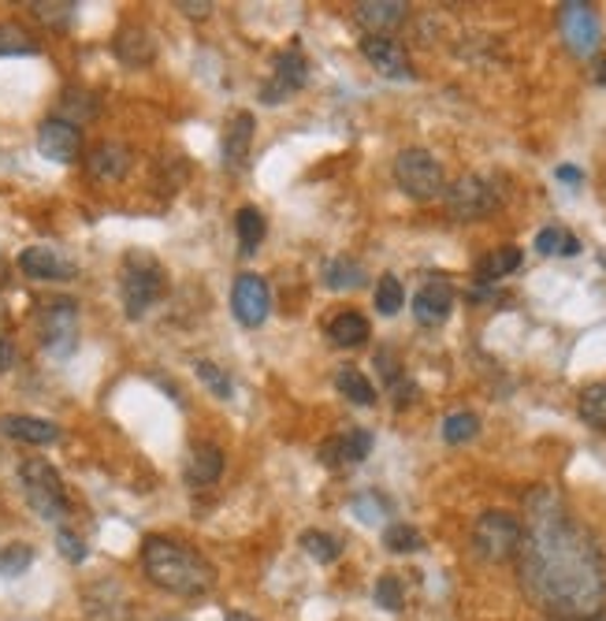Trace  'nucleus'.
I'll return each mask as SVG.
<instances>
[{
    "instance_id": "nucleus-1",
    "label": "nucleus",
    "mask_w": 606,
    "mask_h": 621,
    "mask_svg": "<svg viewBox=\"0 0 606 621\" xmlns=\"http://www.w3.org/2000/svg\"><path fill=\"white\" fill-rule=\"evenodd\" d=\"M525 533L513 555L521 592L554 621H588L606 607V558L595 536L551 487L525 498Z\"/></svg>"
},
{
    "instance_id": "nucleus-2",
    "label": "nucleus",
    "mask_w": 606,
    "mask_h": 621,
    "mask_svg": "<svg viewBox=\"0 0 606 621\" xmlns=\"http://www.w3.org/2000/svg\"><path fill=\"white\" fill-rule=\"evenodd\" d=\"M142 573L160 592L198 599L216 588V566L198 547L179 544L168 536H146L142 539Z\"/></svg>"
},
{
    "instance_id": "nucleus-3",
    "label": "nucleus",
    "mask_w": 606,
    "mask_h": 621,
    "mask_svg": "<svg viewBox=\"0 0 606 621\" xmlns=\"http://www.w3.org/2000/svg\"><path fill=\"white\" fill-rule=\"evenodd\" d=\"M164 294H168V269H164L149 250H127V257L119 264L123 313H127L130 320L146 317Z\"/></svg>"
},
{
    "instance_id": "nucleus-4",
    "label": "nucleus",
    "mask_w": 606,
    "mask_h": 621,
    "mask_svg": "<svg viewBox=\"0 0 606 621\" xmlns=\"http://www.w3.org/2000/svg\"><path fill=\"white\" fill-rule=\"evenodd\" d=\"M19 484H23L30 511H34L41 522H49V525L67 522L71 503H67L64 481H60V473L45 462V457H27V462L19 465Z\"/></svg>"
},
{
    "instance_id": "nucleus-5",
    "label": "nucleus",
    "mask_w": 606,
    "mask_h": 621,
    "mask_svg": "<svg viewBox=\"0 0 606 621\" xmlns=\"http://www.w3.org/2000/svg\"><path fill=\"white\" fill-rule=\"evenodd\" d=\"M521 533H525V525H521L518 514L488 511L477 525H472V555L488 566L510 562L521 547Z\"/></svg>"
},
{
    "instance_id": "nucleus-6",
    "label": "nucleus",
    "mask_w": 606,
    "mask_h": 621,
    "mask_svg": "<svg viewBox=\"0 0 606 621\" xmlns=\"http://www.w3.org/2000/svg\"><path fill=\"white\" fill-rule=\"evenodd\" d=\"M395 182H398V190L414 201H436L439 193H447L443 165H439L428 149H403L398 152L395 157Z\"/></svg>"
},
{
    "instance_id": "nucleus-7",
    "label": "nucleus",
    "mask_w": 606,
    "mask_h": 621,
    "mask_svg": "<svg viewBox=\"0 0 606 621\" xmlns=\"http://www.w3.org/2000/svg\"><path fill=\"white\" fill-rule=\"evenodd\" d=\"M499 206H502V193L495 182L484 176H461L458 182L447 187V212L458 223L488 220L491 212H499Z\"/></svg>"
},
{
    "instance_id": "nucleus-8",
    "label": "nucleus",
    "mask_w": 606,
    "mask_h": 621,
    "mask_svg": "<svg viewBox=\"0 0 606 621\" xmlns=\"http://www.w3.org/2000/svg\"><path fill=\"white\" fill-rule=\"evenodd\" d=\"M38 335L45 354L53 358H71L79 346V302L53 298L38 309Z\"/></svg>"
},
{
    "instance_id": "nucleus-9",
    "label": "nucleus",
    "mask_w": 606,
    "mask_h": 621,
    "mask_svg": "<svg viewBox=\"0 0 606 621\" xmlns=\"http://www.w3.org/2000/svg\"><path fill=\"white\" fill-rule=\"evenodd\" d=\"M305 78H310V60L302 56L297 45H286L283 53L272 60V75H269V83L261 86V101L264 105H283L286 97L305 86Z\"/></svg>"
},
{
    "instance_id": "nucleus-10",
    "label": "nucleus",
    "mask_w": 606,
    "mask_h": 621,
    "mask_svg": "<svg viewBox=\"0 0 606 621\" xmlns=\"http://www.w3.org/2000/svg\"><path fill=\"white\" fill-rule=\"evenodd\" d=\"M558 27H562L566 45L577 56H592L595 49H599V15H595V8L584 4V0L558 4Z\"/></svg>"
},
{
    "instance_id": "nucleus-11",
    "label": "nucleus",
    "mask_w": 606,
    "mask_h": 621,
    "mask_svg": "<svg viewBox=\"0 0 606 621\" xmlns=\"http://www.w3.org/2000/svg\"><path fill=\"white\" fill-rule=\"evenodd\" d=\"M231 313H234V320H239L242 328H261V324L269 320V313H272V291H269V283L257 276V272H245V276L234 280Z\"/></svg>"
},
{
    "instance_id": "nucleus-12",
    "label": "nucleus",
    "mask_w": 606,
    "mask_h": 621,
    "mask_svg": "<svg viewBox=\"0 0 606 621\" xmlns=\"http://www.w3.org/2000/svg\"><path fill=\"white\" fill-rule=\"evenodd\" d=\"M38 152L53 165H75L82 157V130L60 116H49L38 127Z\"/></svg>"
},
{
    "instance_id": "nucleus-13",
    "label": "nucleus",
    "mask_w": 606,
    "mask_h": 621,
    "mask_svg": "<svg viewBox=\"0 0 606 621\" xmlns=\"http://www.w3.org/2000/svg\"><path fill=\"white\" fill-rule=\"evenodd\" d=\"M368 451H373V432L346 429L316 446V457H321V465H327V470H346V465H362Z\"/></svg>"
},
{
    "instance_id": "nucleus-14",
    "label": "nucleus",
    "mask_w": 606,
    "mask_h": 621,
    "mask_svg": "<svg viewBox=\"0 0 606 621\" xmlns=\"http://www.w3.org/2000/svg\"><path fill=\"white\" fill-rule=\"evenodd\" d=\"M90 621H130V599L116 577H101L82 592Z\"/></svg>"
},
{
    "instance_id": "nucleus-15",
    "label": "nucleus",
    "mask_w": 606,
    "mask_h": 621,
    "mask_svg": "<svg viewBox=\"0 0 606 621\" xmlns=\"http://www.w3.org/2000/svg\"><path fill=\"white\" fill-rule=\"evenodd\" d=\"M253 135H257L253 112H234V116L228 119V127H223V141H220L223 168H228V171H245V168H250Z\"/></svg>"
},
{
    "instance_id": "nucleus-16",
    "label": "nucleus",
    "mask_w": 606,
    "mask_h": 621,
    "mask_svg": "<svg viewBox=\"0 0 606 621\" xmlns=\"http://www.w3.org/2000/svg\"><path fill=\"white\" fill-rule=\"evenodd\" d=\"M454 313V287L447 280H428L425 287L414 294V317L420 328H439Z\"/></svg>"
},
{
    "instance_id": "nucleus-17",
    "label": "nucleus",
    "mask_w": 606,
    "mask_h": 621,
    "mask_svg": "<svg viewBox=\"0 0 606 621\" xmlns=\"http://www.w3.org/2000/svg\"><path fill=\"white\" fill-rule=\"evenodd\" d=\"M130 168H135V152L123 146V141H97V146L86 152V171H90V179H97V182L127 179Z\"/></svg>"
},
{
    "instance_id": "nucleus-18",
    "label": "nucleus",
    "mask_w": 606,
    "mask_h": 621,
    "mask_svg": "<svg viewBox=\"0 0 606 621\" xmlns=\"http://www.w3.org/2000/svg\"><path fill=\"white\" fill-rule=\"evenodd\" d=\"M354 19L365 27L368 38H387L409 19V4H403V0H362V4H354Z\"/></svg>"
},
{
    "instance_id": "nucleus-19",
    "label": "nucleus",
    "mask_w": 606,
    "mask_h": 621,
    "mask_svg": "<svg viewBox=\"0 0 606 621\" xmlns=\"http://www.w3.org/2000/svg\"><path fill=\"white\" fill-rule=\"evenodd\" d=\"M19 269L27 272L30 280H41V283H64V280H75V264H71L64 253L53 250V246H30L19 253Z\"/></svg>"
},
{
    "instance_id": "nucleus-20",
    "label": "nucleus",
    "mask_w": 606,
    "mask_h": 621,
    "mask_svg": "<svg viewBox=\"0 0 606 621\" xmlns=\"http://www.w3.org/2000/svg\"><path fill=\"white\" fill-rule=\"evenodd\" d=\"M362 56L373 64L384 78H414V64H409V53L395 38H362Z\"/></svg>"
},
{
    "instance_id": "nucleus-21",
    "label": "nucleus",
    "mask_w": 606,
    "mask_h": 621,
    "mask_svg": "<svg viewBox=\"0 0 606 621\" xmlns=\"http://www.w3.org/2000/svg\"><path fill=\"white\" fill-rule=\"evenodd\" d=\"M112 53L127 67H149L153 60H157V38L149 34V27L127 23V27H119L116 42H112Z\"/></svg>"
},
{
    "instance_id": "nucleus-22",
    "label": "nucleus",
    "mask_w": 606,
    "mask_h": 621,
    "mask_svg": "<svg viewBox=\"0 0 606 621\" xmlns=\"http://www.w3.org/2000/svg\"><path fill=\"white\" fill-rule=\"evenodd\" d=\"M0 432H4L8 440H19V443H30V446H49V443L60 440V429L53 421H45V417H30V413L0 417Z\"/></svg>"
},
{
    "instance_id": "nucleus-23",
    "label": "nucleus",
    "mask_w": 606,
    "mask_h": 621,
    "mask_svg": "<svg viewBox=\"0 0 606 621\" xmlns=\"http://www.w3.org/2000/svg\"><path fill=\"white\" fill-rule=\"evenodd\" d=\"M223 476V451L209 440L194 443L187 457V484L194 487H209Z\"/></svg>"
},
{
    "instance_id": "nucleus-24",
    "label": "nucleus",
    "mask_w": 606,
    "mask_h": 621,
    "mask_svg": "<svg viewBox=\"0 0 606 621\" xmlns=\"http://www.w3.org/2000/svg\"><path fill=\"white\" fill-rule=\"evenodd\" d=\"M327 339H332L335 346H343V350L365 346V343H368V320L362 317V313L343 309L332 324H327Z\"/></svg>"
},
{
    "instance_id": "nucleus-25",
    "label": "nucleus",
    "mask_w": 606,
    "mask_h": 621,
    "mask_svg": "<svg viewBox=\"0 0 606 621\" xmlns=\"http://www.w3.org/2000/svg\"><path fill=\"white\" fill-rule=\"evenodd\" d=\"M521 269V250L518 246H499V250H491L488 257H480L477 261V283H499V280H506L510 272H518Z\"/></svg>"
},
{
    "instance_id": "nucleus-26",
    "label": "nucleus",
    "mask_w": 606,
    "mask_h": 621,
    "mask_svg": "<svg viewBox=\"0 0 606 621\" xmlns=\"http://www.w3.org/2000/svg\"><path fill=\"white\" fill-rule=\"evenodd\" d=\"M234 231H239V246L242 253H257V246L269 235V223H264V212L257 206H242L234 212Z\"/></svg>"
},
{
    "instance_id": "nucleus-27",
    "label": "nucleus",
    "mask_w": 606,
    "mask_h": 621,
    "mask_svg": "<svg viewBox=\"0 0 606 621\" xmlns=\"http://www.w3.org/2000/svg\"><path fill=\"white\" fill-rule=\"evenodd\" d=\"M335 391L343 399H351L354 406H376V387L368 383V376L362 369H351V365L335 372Z\"/></svg>"
},
{
    "instance_id": "nucleus-28",
    "label": "nucleus",
    "mask_w": 606,
    "mask_h": 621,
    "mask_svg": "<svg viewBox=\"0 0 606 621\" xmlns=\"http://www.w3.org/2000/svg\"><path fill=\"white\" fill-rule=\"evenodd\" d=\"M365 269H362V261H354V257H335L332 264L324 269V283L332 291H357V287H365Z\"/></svg>"
},
{
    "instance_id": "nucleus-29",
    "label": "nucleus",
    "mask_w": 606,
    "mask_h": 621,
    "mask_svg": "<svg viewBox=\"0 0 606 621\" xmlns=\"http://www.w3.org/2000/svg\"><path fill=\"white\" fill-rule=\"evenodd\" d=\"M97 97L90 94V90H79V86H71V90H64V97H60V112H64V116L60 119H67V124H86V119H94L97 116Z\"/></svg>"
},
{
    "instance_id": "nucleus-30",
    "label": "nucleus",
    "mask_w": 606,
    "mask_h": 621,
    "mask_svg": "<svg viewBox=\"0 0 606 621\" xmlns=\"http://www.w3.org/2000/svg\"><path fill=\"white\" fill-rule=\"evenodd\" d=\"M536 250L543 253V257H577L581 239L570 235L566 228H543L536 235Z\"/></svg>"
},
{
    "instance_id": "nucleus-31",
    "label": "nucleus",
    "mask_w": 606,
    "mask_h": 621,
    "mask_svg": "<svg viewBox=\"0 0 606 621\" xmlns=\"http://www.w3.org/2000/svg\"><path fill=\"white\" fill-rule=\"evenodd\" d=\"M27 8L34 12L38 23H45L53 30H67L71 19H75V12H79L75 0H34V4H27Z\"/></svg>"
},
{
    "instance_id": "nucleus-32",
    "label": "nucleus",
    "mask_w": 606,
    "mask_h": 621,
    "mask_svg": "<svg viewBox=\"0 0 606 621\" xmlns=\"http://www.w3.org/2000/svg\"><path fill=\"white\" fill-rule=\"evenodd\" d=\"M577 413H581V421L588 424V429L606 432V383L584 387V391H581V402H577Z\"/></svg>"
},
{
    "instance_id": "nucleus-33",
    "label": "nucleus",
    "mask_w": 606,
    "mask_h": 621,
    "mask_svg": "<svg viewBox=\"0 0 606 621\" xmlns=\"http://www.w3.org/2000/svg\"><path fill=\"white\" fill-rule=\"evenodd\" d=\"M302 547H305V555L321 566H332V562H338V555H343V544H338L332 533H321V528H305Z\"/></svg>"
},
{
    "instance_id": "nucleus-34",
    "label": "nucleus",
    "mask_w": 606,
    "mask_h": 621,
    "mask_svg": "<svg viewBox=\"0 0 606 621\" xmlns=\"http://www.w3.org/2000/svg\"><path fill=\"white\" fill-rule=\"evenodd\" d=\"M30 53H38L34 34L19 23H0V56H30Z\"/></svg>"
},
{
    "instance_id": "nucleus-35",
    "label": "nucleus",
    "mask_w": 606,
    "mask_h": 621,
    "mask_svg": "<svg viewBox=\"0 0 606 621\" xmlns=\"http://www.w3.org/2000/svg\"><path fill=\"white\" fill-rule=\"evenodd\" d=\"M384 547H387V551H395V555H414V551L425 547V539H420V533L414 525L395 522V525L384 528Z\"/></svg>"
},
{
    "instance_id": "nucleus-36",
    "label": "nucleus",
    "mask_w": 606,
    "mask_h": 621,
    "mask_svg": "<svg viewBox=\"0 0 606 621\" xmlns=\"http://www.w3.org/2000/svg\"><path fill=\"white\" fill-rule=\"evenodd\" d=\"M477 432H480V417H477V413H469V410L450 413L447 421H443V440H447L450 446L477 440Z\"/></svg>"
},
{
    "instance_id": "nucleus-37",
    "label": "nucleus",
    "mask_w": 606,
    "mask_h": 621,
    "mask_svg": "<svg viewBox=\"0 0 606 621\" xmlns=\"http://www.w3.org/2000/svg\"><path fill=\"white\" fill-rule=\"evenodd\" d=\"M403 302H406V291H403V283H398V276H379L376 283V313L379 317H395L398 309H403Z\"/></svg>"
},
{
    "instance_id": "nucleus-38",
    "label": "nucleus",
    "mask_w": 606,
    "mask_h": 621,
    "mask_svg": "<svg viewBox=\"0 0 606 621\" xmlns=\"http://www.w3.org/2000/svg\"><path fill=\"white\" fill-rule=\"evenodd\" d=\"M194 369H198V380L209 387V391L216 394V399H223L228 402L231 394H234V383H231V376L220 369V365H212V361H198L194 365Z\"/></svg>"
},
{
    "instance_id": "nucleus-39",
    "label": "nucleus",
    "mask_w": 606,
    "mask_h": 621,
    "mask_svg": "<svg viewBox=\"0 0 606 621\" xmlns=\"http://www.w3.org/2000/svg\"><path fill=\"white\" fill-rule=\"evenodd\" d=\"M30 562H34V547L30 544H8L4 551H0V573L4 577H23Z\"/></svg>"
},
{
    "instance_id": "nucleus-40",
    "label": "nucleus",
    "mask_w": 606,
    "mask_h": 621,
    "mask_svg": "<svg viewBox=\"0 0 606 621\" xmlns=\"http://www.w3.org/2000/svg\"><path fill=\"white\" fill-rule=\"evenodd\" d=\"M373 599H376V607H384V610H403V603H406L403 580H398L395 573H384V577L376 580Z\"/></svg>"
},
{
    "instance_id": "nucleus-41",
    "label": "nucleus",
    "mask_w": 606,
    "mask_h": 621,
    "mask_svg": "<svg viewBox=\"0 0 606 621\" xmlns=\"http://www.w3.org/2000/svg\"><path fill=\"white\" fill-rule=\"evenodd\" d=\"M56 547H60V555L67 558V562H86V544H82V536L71 533L67 525H60L56 528Z\"/></svg>"
},
{
    "instance_id": "nucleus-42",
    "label": "nucleus",
    "mask_w": 606,
    "mask_h": 621,
    "mask_svg": "<svg viewBox=\"0 0 606 621\" xmlns=\"http://www.w3.org/2000/svg\"><path fill=\"white\" fill-rule=\"evenodd\" d=\"M176 8L190 19H205L212 12V0H198V4H194V0H176Z\"/></svg>"
},
{
    "instance_id": "nucleus-43",
    "label": "nucleus",
    "mask_w": 606,
    "mask_h": 621,
    "mask_svg": "<svg viewBox=\"0 0 606 621\" xmlns=\"http://www.w3.org/2000/svg\"><path fill=\"white\" fill-rule=\"evenodd\" d=\"M554 176H558L562 182H573V187H577V182H584V171L581 168H570V165H562L558 171H554Z\"/></svg>"
},
{
    "instance_id": "nucleus-44",
    "label": "nucleus",
    "mask_w": 606,
    "mask_h": 621,
    "mask_svg": "<svg viewBox=\"0 0 606 621\" xmlns=\"http://www.w3.org/2000/svg\"><path fill=\"white\" fill-rule=\"evenodd\" d=\"M8 365H12V346H8L4 331H0V372H4Z\"/></svg>"
},
{
    "instance_id": "nucleus-45",
    "label": "nucleus",
    "mask_w": 606,
    "mask_h": 621,
    "mask_svg": "<svg viewBox=\"0 0 606 621\" xmlns=\"http://www.w3.org/2000/svg\"><path fill=\"white\" fill-rule=\"evenodd\" d=\"M595 83L606 86V56H599V64H595Z\"/></svg>"
},
{
    "instance_id": "nucleus-46",
    "label": "nucleus",
    "mask_w": 606,
    "mask_h": 621,
    "mask_svg": "<svg viewBox=\"0 0 606 621\" xmlns=\"http://www.w3.org/2000/svg\"><path fill=\"white\" fill-rule=\"evenodd\" d=\"M223 621H257V618H250V614H242V610H231V614H228V618H223Z\"/></svg>"
},
{
    "instance_id": "nucleus-47",
    "label": "nucleus",
    "mask_w": 606,
    "mask_h": 621,
    "mask_svg": "<svg viewBox=\"0 0 606 621\" xmlns=\"http://www.w3.org/2000/svg\"><path fill=\"white\" fill-rule=\"evenodd\" d=\"M599 264H603V269H606V253H599Z\"/></svg>"
},
{
    "instance_id": "nucleus-48",
    "label": "nucleus",
    "mask_w": 606,
    "mask_h": 621,
    "mask_svg": "<svg viewBox=\"0 0 606 621\" xmlns=\"http://www.w3.org/2000/svg\"><path fill=\"white\" fill-rule=\"evenodd\" d=\"M588 621H606V614H599V618H588Z\"/></svg>"
}]
</instances>
